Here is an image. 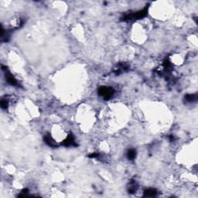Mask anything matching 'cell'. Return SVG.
<instances>
[{
    "label": "cell",
    "instance_id": "cell-1",
    "mask_svg": "<svg viewBox=\"0 0 198 198\" xmlns=\"http://www.w3.org/2000/svg\"><path fill=\"white\" fill-rule=\"evenodd\" d=\"M148 5H147L144 9H142L138 12H130V13L124 15L123 16L121 17L120 20L122 21V22H134V21L138 20V19H141L146 16L147 14H148Z\"/></svg>",
    "mask_w": 198,
    "mask_h": 198
},
{
    "label": "cell",
    "instance_id": "cell-2",
    "mask_svg": "<svg viewBox=\"0 0 198 198\" xmlns=\"http://www.w3.org/2000/svg\"><path fill=\"white\" fill-rule=\"evenodd\" d=\"M98 95L100 96L103 98L104 100H109V99H111V98L113 97L116 91L111 87L102 86L99 88L98 90Z\"/></svg>",
    "mask_w": 198,
    "mask_h": 198
},
{
    "label": "cell",
    "instance_id": "cell-3",
    "mask_svg": "<svg viewBox=\"0 0 198 198\" xmlns=\"http://www.w3.org/2000/svg\"><path fill=\"white\" fill-rule=\"evenodd\" d=\"M61 146L65 147H76L77 146V145L75 141V138L73 134H69L65 139L61 142Z\"/></svg>",
    "mask_w": 198,
    "mask_h": 198
},
{
    "label": "cell",
    "instance_id": "cell-4",
    "mask_svg": "<svg viewBox=\"0 0 198 198\" xmlns=\"http://www.w3.org/2000/svg\"><path fill=\"white\" fill-rule=\"evenodd\" d=\"M43 139H44V142H46V144L48 145L50 147H52V148H57L59 146V145L57 143L54 138L51 136V135L47 133V135L44 136L43 137Z\"/></svg>",
    "mask_w": 198,
    "mask_h": 198
},
{
    "label": "cell",
    "instance_id": "cell-5",
    "mask_svg": "<svg viewBox=\"0 0 198 198\" xmlns=\"http://www.w3.org/2000/svg\"><path fill=\"white\" fill-rule=\"evenodd\" d=\"M5 76H6V81L8 84H9L12 86H19V82L17 81V80L14 77V76L11 74L9 70H7L6 69V74H5Z\"/></svg>",
    "mask_w": 198,
    "mask_h": 198
},
{
    "label": "cell",
    "instance_id": "cell-6",
    "mask_svg": "<svg viewBox=\"0 0 198 198\" xmlns=\"http://www.w3.org/2000/svg\"><path fill=\"white\" fill-rule=\"evenodd\" d=\"M128 70H129V67H128V65L122 63V64H118L117 67L114 70V73L116 74H117V75H118V74H122V73L128 71Z\"/></svg>",
    "mask_w": 198,
    "mask_h": 198
},
{
    "label": "cell",
    "instance_id": "cell-7",
    "mask_svg": "<svg viewBox=\"0 0 198 198\" xmlns=\"http://www.w3.org/2000/svg\"><path fill=\"white\" fill-rule=\"evenodd\" d=\"M157 190L153 188H149V189H146L143 192V196L145 197H154L157 196Z\"/></svg>",
    "mask_w": 198,
    "mask_h": 198
},
{
    "label": "cell",
    "instance_id": "cell-8",
    "mask_svg": "<svg viewBox=\"0 0 198 198\" xmlns=\"http://www.w3.org/2000/svg\"><path fill=\"white\" fill-rule=\"evenodd\" d=\"M184 99L188 103H194L197 101L198 95L197 94H187L185 95Z\"/></svg>",
    "mask_w": 198,
    "mask_h": 198
},
{
    "label": "cell",
    "instance_id": "cell-9",
    "mask_svg": "<svg viewBox=\"0 0 198 198\" xmlns=\"http://www.w3.org/2000/svg\"><path fill=\"white\" fill-rule=\"evenodd\" d=\"M163 70L166 74H169L172 70V64L168 59H166L163 62Z\"/></svg>",
    "mask_w": 198,
    "mask_h": 198
},
{
    "label": "cell",
    "instance_id": "cell-10",
    "mask_svg": "<svg viewBox=\"0 0 198 198\" xmlns=\"http://www.w3.org/2000/svg\"><path fill=\"white\" fill-rule=\"evenodd\" d=\"M137 187H138V186H137V184H136V182L135 180H132V181L130 182L129 186H128V191L129 194H134L135 192L137 190Z\"/></svg>",
    "mask_w": 198,
    "mask_h": 198
},
{
    "label": "cell",
    "instance_id": "cell-11",
    "mask_svg": "<svg viewBox=\"0 0 198 198\" xmlns=\"http://www.w3.org/2000/svg\"><path fill=\"white\" fill-rule=\"evenodd\" d=\"M127 158H128L129 160H134L136 156V152L135 149L133 148H131L127 152Z\"/></svg>",
    "mask_w": 198,
    "mask_h": 198
},
{
    "label": "cell",
    "instance_id": "cell-12",
    "mask_svg": "<svg viewBox=\"0 0 198 198\" xmlns=\"http://www.w3.org/2000/svg\"><path fill=\"white\" fill-rule=\"evenodd\" d=\"M0 105H1V108H2V109H6V108H8V105H9L8 101L6 100V99H2V101H1Z\"/></svg>",
    "mask_w": 198,
    "mask_h": 198
},
{
    "label": "cell",
    "instance_id": "cell-13",
    "mask_svg": "<svg viewBox=\"0 0 198 198\" xmlns=\"http://www.w3.org/2000/svg\"><path fill=\"white\" fill-rule=\"evenodd\" d=\"M100 156L99 153H91V154L88 155L89 158H98Z\"/></svg>",
    "mask_w": 198,
    "mask_h": 198
},
{
    "label": "cell",
    "instance_id": "cell-14",
    "mask_svg": "<svg viewBox=\"0 0 198 198\" xmlns=\"http://www.w3.org/2000/svg\"><path fill=\"white\" fill-rule=\"evenodd\" d=\"M169 140L171 141V142H174V141H175V137H174V136H169Z\"/></svg>",
    "mask_w": 198,
    "mask_h": 198
}]
</instances>
